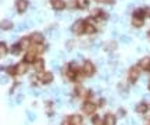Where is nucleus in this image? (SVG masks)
<instances>
[{
  "label": "nucleus",
  "mask_w": 150,
  "mask_h": 125,
  "mask_svg": "<svg viewBox=\"0 0 150 125\" xmlns=\"http://www.w3.org/2000/svg\"><path fill=\"white\" fill-rule=\"evenodd\" d=\"M77 6H78L79 8H88L89 0H77Z\"/></svg>",
  "instance_id": "18"
},
{
  "label": "nucleus",
  "mask_w": 150,
  "mask_h": 125,
  "mask_svg": "<svg viewBox=\"0 0 150 125\" xmlns=\"http://www.w3.org/2000/svg\"><path fill=\"white\" fill-rule=\"evenodd\" d=\"M70 124L71 125H83V120L81 115H72L70 118Z\"/></svg>",
  "instance_id": "12"
},
{
  "label": "nucleus",
  "mask_w": 150,
  "mask_h": 125,
  "mask_svg": "<svg viewBox=\"0 0 150 125\" xmlns=\"http://www.w3.org/2000/svg\"><path fill=\"white\" fill-rule=\"evenodd\" d=\"M33 67H35L36 71H42L43 67H45V61H43V60H36V61L33 62Z\"/></svg>",
  "instance_id": "16"
},
{
  "label": "nucleus",
  "mask_w": 150,
  "mask_h": 125,
  "mask_svg": "<svg viewBox=\"0 0 150 125\" xmlns=\"http://www.w3.org/2000/svg\"><path fill=\"white\" fill-rule=\"evenodd\" d=\"M21 50H22V47L20 46V43H17V45H14V46L11 47V52H13V54H20L21 53Z\"/></svg>",
  "instance_id": "20"
},
{
  "label": "nucleus",
  "mask_w": 150,
  "mask_h": 125,
  "mask_svg": "<svg viewBox=\"0 0 150 125\" xmlns=\"http://www.w3.org/2000/svg\"><path fill=\"white\" fill-rule=\"evenodd\" d=\"M6 53H7V46H6L4 42H1L0 43V56L3 57V56H6Z\"/></svg>",
  "instance_id": "22"
},
{
  "label": "nucleus",
  "mask_w": 150,
  "mask_h": 125,
  "mask_svg": "<svg viewBox=\"0 0 150 125\" xmlns=\"http://www.w3.org/2000/svg\"><path fill=\"white\" fill-rule=\"evenodd\" d=\"M28 71V65H26V62H20V64H17L16 65V75H24L25 72Z\"/></svg>",
  "instance_id": "5"
},
{
  "label": "nucleus",
  "mask_w": 150,
  "mask_h": 125,
  "mask_svg": "<svg viewBox=\"0 0 150 125\" xmlns=\"http://www.w3.org/2000/svg\"><path fill=\"white\" fill-rule=\"evenodd\" d=\"M149 89H150V85H149Z\"/></svg>",
  "instance_id": "25"
},
{
  "label": "nucleus",
  "mask_w": 150,
  "mask_h": 125,
  "mask_svg": "<svg viewBox=\"0 0 150 125\" xmlns=\"http://www.w3.org/2000/svg\"><path fill=\"white\" fill-rule=\"evenodd\" d=\"M83 72L86 74L88 77H90V75L95 74V65L92 64V61H85V64H83Z\"/></svg>",
  "instance_id": "3"
},
{
  "label": "nucleus",
  "mask_w": 150,
  "mask_h": 125,
  "mask_svg": "<svg viewBox=\"0 0 150 125\" xmlns=\"http://www.w3.org/2000/svg\"><path fill=\"white\" fill-rule=\"evenodd\" d=\"M93 124H95V125H100V118H99V117L93 118Z\"/></svg>",
  "instance_id": "24"
},
{
  "label": "nucleus",
  "mask_w": 150,
  "mask_h": 125,
  "mask_svg": "<svg viewBox=\"0 0 150 125\" xmlns=\"http://www.w3.org/2000/svg\"><path fill=\"white\" fill-rule=\"evenodd\" d=\"M29 43H31V39H28V38H22V39L20 40V46L22 47V49H28Z\"/></svg>",
  "instance_id": "17"
},
{
  "label": "nucleus",
  "mask_w": 150,
  "mask_h": 125,
  "mask_svg": "<svg viewBox=\"0 0 150 125\" xmlns=\"http://www.w3.org/2000/svg\"><path fill=\"white\" fill-rule=\"evenodd\" d=\"M28 6H29L28 0H17L16 1V7L18 13H24L25 10L28 8Z\"/></svg>",
  "instance_id": "2"
},
{
  "label": "nucleus",
  "mask_w": 150,
  "mask_h": 125,
  "mask_svg": "<svg viewBox=\"0 0 150 125\" xmlns=\"http://www.w3.org/2000/svg\"><path fill=\"white\" fill-rule=\"evenodd\" d=\"M149 35H150V32H149Z\"/></svg>",
  "instance_id": "26"
},
{
  "label": "nucleus",
  "mask_w": 150,
  "mask_h": 125,
  "mask_svg": "<svg viewBox=\"0 0 150 125\" xmlns=\"http://www.w3.org/2000/svg\"><path fill=\"white\" fill-rule=\"evenodd\" d=\"M83 113L85 114H93L96 111V104H93V103H90V102H88L83 104Z\"/></svg>",
  "instance_id": "7"
},
{
  "label": "nucleus",
  "mask_w": 150,
  "mask_h": 125,
  "mask_svg": "<svg viewBox=\"0 0 150 125\" xmlns=\"http://www.w3.org/2000/svg\"><path fill=\"white\" fill-rule=\"evenodd\" d=\"M11 28H13V24L10 22V21H7V20H6V21H3V22H1V29L8 31V29H11Z\"/></svg>",
  "instance_id": "19"
},
{
  "label": "nucleus",
  "mask_w": 150,
  "mask_h": 125,
  "mask_svg": "<svg viewBox=\"0 0 150 125\" xmlns=\"http://www.w3.org/2000/svg\"><path fill=\"white\" fill-rule=\"evenodd\" d=\"M146 110H147V106L145 104V103H140V104H138V107H136V111L138 113H146Z\"/></svg>",
  "instance_id": "21"
},
{
  "label": "nucleus",
  "mask_w": 150,
  "mask_h": 125,
  "mask_svg": "<svg viewBox=\"0 0 150 125\" xmlns=\"http://www.w3.org/2000/svg\"><path fill=\"white\" fill-rule=\"evenodd\" d=\"M36 50H28V53L25 54V62H35L36 60H35V56H36Z\"/></svg>",
  "instance_id": "10"
},
{
  "label": "nucleus",
  "mask_w": 150,
  "mask_h": 125,
  "mask_svg": "<svg viewBox=\"0 0 150 125\" xmlns=\"http://www.w3.org/2000/svg\"><path fill=\"white\" fill-rule=\"evenodd\" d=\"M104 125H115V117L114 115H111V114H107L106 117H104Z\"/></svg>",
  "instance_id": "13"
},
{
  "label": "nucleus",
  "mask_w": 150,
  "mask_h": 125,
  "mask_svg": "<svg viewBox=\"0 0 150 125\" xmlns=\"http://www.w3.org/2000/svg\"><path fill=\"white\" fill-rule=\"evenodd\" d=\"M140 67H142L143 70L150 71V57H145V58H142V61H140Z\"/></svg>",
  "instance_id": "14"
},
{
  "label": "nucleus",
  "mask_w": 150,
  "mask_h": 125,
  "mask_svg": "<svg viewBox=\"0 0 150 125\" xmlns=\"http://www.w3.org/2000/svg\"><path fill=\"white\" fill-rule=\"evenodd\" d=\"M72 31L75 32L77 35H81L85 32V21H77L72 25Z\"/></svg>",
  "instance_id": "1"
},
{
  "label": "nucleus",
  "mask_w": 150,
  "mask_h": 125,
  "mask_svg": "<svg viewBox=\"0 0 150 125\" xmlns=\"http://www.w3.org/2000/svg\"><path fill=\"white\" fill-rule=\"evenodd\" d=\"M29 39H31L35 45H40V43H43V39H45V38H43V35H42V33H39V32H35V33H32V35H31V38H29Z\"/></svg>",
  "instance_id": "8"
},
{
  "label": "nucleus",
  "mask_w": 150,
  "mask_h": 125,
  "mask_svg": "<svg viewBox=\"0 0 150 125\" xmlns=\"http://www.w3.org/2000/svg\"><path fill=\"white\" fill-rule=\"evenodd\" d=\"M143 24H145V20H143V18H138V17H134V18H132V25L136 26V28L142 26Z\"/></svg>",
  "instance_id": "15"
},
{
  "label": "nucleus",
  "mask_w": 150,
  "mask_h": 125,
  "mask_svg": "<svg viewBox=\"0 0 150 125\" xmlns=\"http://www.w3.org/2000/svg\"><path fill=\"white\" fill-rule=\"evenodd\" d=\"M50 4H52V7L54 8V10H63V8H65L64 0H50Z\"/></svg>",
  "instance_id": "9"
},
{
  "label": "nucleus",
  "mask_w": 150,
  "mask_h": 125,
  "mask_svg": "<svg viewBox=\"0 0 150 125\" xmlns=\"http://www.w3.org/2000/svg\"><path fill=\"white\" fill-rule=\"evenodd\" d=\"M139 72H140V65L131 68V70H129V81H131V82H135L136 79L139 78Z\"/></svg>",
  "instance_id": "4"
},
{
  "label": "nucleus",
  "mask_w": 150,
  "mask_h": 125,
  "mask_svg": "<svg viewBox=\"0 0 150 125\" xmlns=\"http://www.w3.org/2000/svg\"><path fill=\"white\" fill-rule=\"evenodd\" d=\"M97 3H106V4H113L114 3V0H95Z\"/></svg>",
  "instance_id": "23"
},
{
  "label": "nucleus",
  "mask_w": 150,
  "mask_h": 125,
  "mask_svg": "<svg viewBox=\"0 0 150 125\" xmlns=\"http://www.w3.org/2000/svg\"><path fill=\"white\" fill-rule=\"evenodd\" d=\"M96 32V26L90 22V21H85V33L88 35H92V33H95Z\"/></svg>",
  "instance_id": "11"
},
{
  "label": "nucleus",
  "mask_w": 150,
  "mask_h": 125,
  "mask_svg": "<svg viewBox=\"0 0 150 125\" xmlns=\"http://www.w3.org/2000/svg\"><path fill=\"white\" fill-rule=\"evenodd\" d=\"M39 79L43 84H50V82L53 81V74H52V72H40Z\"/></svg>",
  "instance_id": "6"
}]
</instances>
